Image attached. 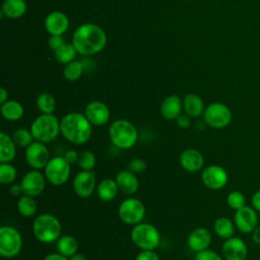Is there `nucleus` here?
I'll return each mask as SVG.
<instances>
[{
  "instance_id": "f257e3e1",
  "label": "nucleus",
  "mask_w": 260,
  "mask_h": 260,
  "mask_svg": "<svg viewBox=\"0 0 260 260\" xmlns=\"http://www.w3.org/2000/svg\"><path fill=\"white\" fill-rule=\"evenodd\" d=\"M71 43L78 54L90 56L105 48L107 35L102 27L94 23H83L74 30Z\"/></svg>"
},
{
  "instance_id": "f03ea898",
  "label": "nucleus",
  "mask_w": 260,
  "mask_h": 260,
  "mask_svg": "<svg viewBox=\"0 0 260 260\" xmlns=\"http://www.w3.org/2000/svg\"><path fill=\"white\" fill-rule=\"evenodd\" d=\"M60 133L72 144H84L91 136V123L84 114L68 113L60 120Z\"/></svg>"
},
{
  "instance_id": "7ed1b4c3",
  "label": "nucleus",
  "mask_w": 260,
  "mask_h": 260,
  "mask_svg": "<svg viewBox=\"0 0 260 260\" xmlns=\"http://www.w3.org/2000/svg\"><path fill=\"white\" fill-rule=\"evenodd\" d=\"M109 137L113 145L119 149L132 148L138 139V132L133 123L125 119H117L109 127Z\"/></svg>"
},
{
  "instance_id": "20e7f679",
  "label": "nucleus",
  "mask_w": 260,
  "mask_h": 260,
  "mask_svg": "<svg viewBox=\"0 0 260 260\" xmlns=\"http://www.w3.org/2000/svg\"><path fill=\"white\" fill-rule=\"evenodd\" d=\"M62 226L59 219L51 213H41L32 222V233L44 244L56 242L61 236Z\"/></svg>"
},
{
  "instance_id": "39448f33",
  "label": "nucleus",
  "mask_w": 260,
  "mask_h": 260,
  "mask_svg": "<svg viewBox=\"0 0 260 260\" xmlns=\"http://www.w3.org/2000/svg\"><path fill=\"white\" fill-rule=\"evenodd\" d=\"M29 129L35 140L48 143L60 134V121L53 114H41L32 121Z\"/></svg>"
},
{
  "instance_id": "423d86ee",
  "label": "nucleus",
  "mask_w": 260,
  "mask_h": 260,
  "mask_svg": "<svg viewBox=\"0 0 260 260\" xmlns=\"http://www.w3.org/2000/svg\"><path fill=\"white\" fill-rule=\"evenodd\" d=\"M130 237L133 244L140 250H154L160 243L158 230L148 222H139L133 225Z\"/></svg>"
},
{
  "instance_id": "0eeeda50",
  "label": "nucleus",
  "mask_w": 260,
  "mask_h": 260,
  "mask_svg": "<svg viewBox=\"0 0 260 260\" xmlns=\"http://www.w3.org/2000/svg\"><path fill=\"white\" fill-rule=\"evenodd\" d=\"M22 248V237L19 231L8 224L0 228V255L4 258L17 256Z\"/></svg>"
},
{
  "instance_id": "6e6552de",
  "label": "nucleus",
  "mask_w": 260,
  "mask_h": 260,
  "mask_svg": "<svg viewBox=\"0 0 260 260\" xmlns=\"http://www.w3.org/2000/svg\"><path fill=\"white\" fill-rule=\"evenodd\" d=\"M231 109L223 103L214 102L209 104L203 113V119L207 126L214 129H222L232 122Z\"/></svg>"
},
{
  "instance_id": "1a4fd4ad",
  "label": "nucleus",
  "mask_w": 260,
  "mask_h": 260,
  "mask_svg": "<svg viewBox=\"0 0 260 260\" xmlns=\"http://www.w3.org/2000/svg\"><path fill=\"white\" fill-rule=\"evenodd\" d=\"M70 166L71 165L64 158V156L51 157L44 169V175L51 185L62 186L70 177Z\"/></svg>"
},
{
  "instance_id": "9d476101",
  "label": "nucleus",
  "mask_w": 260,
  "mask_h": 260,
  "mask_svg": "<svg viewBox=\"0 0 260 260\" xmlns=\"http://www.w3.org/2000/svg\"><path fill=\"white\" fill-rule=\"evenodd\" d=\"M118 215L124 223L135 225L142 222L145 215V206L138 198L129 197L120 203Z\"/></svg>"
},
{
  "instance_id": "9b49d317",
  "label": "nucleus",
  "mask_w": 260,
  "mask_h": 260,
  "mask_svg": "<svg viewBox=\"0 0 260 260\" xmlns=\"http://www.w3.org/2000/svg\"><path fill=\"white\" fill-rule=\"evenodd\" d=\"M24 157L27 165L34 170L45 169L50 160V151L46 143L35 140L27 147H25Z\"/></svg>"
},
{
  "instance_id": "f8f14e48",
  "label": "nucleus",
  "mask_w": 260,
  "mask_h": 260,
  "mask_svg": "<svg viewBox=\"0 0 260 260\" xmlns=\"http://www.w3.org/2000/svg\"><path fill=\"white\" fill-rule=\"evenodd\" d=\"M201 180L208 189L219 190L226 185L229 175L222 167L218 165H210L203 169L201 173Z\"/></svg>"
},
{
  "instance_id": "ddd939ff",
  "label": "nucleus",
  "mask_w": 260,
  "mask_h": 260,
  "mask_svg": "<svg viewBox=\"0 0 260 260\" xmlns=\"http://www.w3.org/2000/svg\"><path fill=\"white\" fill-rule=\"evenodd\" d=\"M234 222L236 229L243 234H252L258 225L257 211L252 207L245 205L244 207L235 211Z\"/></svg>"
},
{
  "instance_id": "4468645a",
  "label": "nucleus",
  "mask_w": 260,
  "mask_h": 260,
  "mask_svg": "<svg viewBox=\"0 0 260 260\" xmlns=\"http://www.w3.org/2000/svg\"><path fill=\"white\" fill-rule=\"evenodd\" d=\"M46 177L40 172V170L31 169L21 179L20 185L22 192L25 195L36 197L43 193L46 187Z\"/></svg>"
},
{
  "instance_id": "2eb2a0df",
  "label": "nucleus",
  "mask_w": 260,
  "mask_h": 260,
  "mask_svg": "<svg viewBox=\"0 0 260 260\" xmlns=\"http://www.w3.org/2000/svg\"><path fill=\"white\" fill-rule=\"evenodd\" d=\"M73 190L81 198L89 197L96 188L95 175L92 171L81 170L73 179Z\"/></svg>"
},
{
  "instance_id": "dca6fc26",
  "label": "nucleus",
  "mask_w": 260,
  "mask_h": 260,
  "mask_svg": "<svg viewBox=\"0 0 260 260\" xmlns=\"http://www.w3.org/2000/svg\"><path fill=\"white\" fill-rule=\"evenodd\" d=\"M221 253L224 260H246L248 247L245 241L239 237H231L224 240Z\"/></svg>"
},
{
  "instance_id": "f3484780",
  "label": "nucleus",
  "mask_w": 260,
  "mask_h": 260,
  "mask_svg": "<svg viewBox=\"0 0 260 260\" xmlns=\"http://www.w3.org/2000/svg\"><path fill=\"white\" fill-rule=\"evenodd\" d=\"M84 115L94 126H103L110 120V110L108 106L101 101L89 102L84 110Z\"/></svg>"
},
{
  "instance_id": "a211bd4d",
  "label": "nucleus",
  "mask_w": 260,
  "mask_h": 260,
  "mask_svg": "<svg viewBox=\"0 0 260 260\" xmlns=\"http://www.w3.org/2000/svg\"><path fill=\"white\" fill-rule=\"evenodd\" d=\"M204 161L203 154L195 148H187L183 150L179 157L181 167L189 173H195L202 170Z\"/></svg>"
},
{
  "instance_id": "6ab92c4d",
  "label": "nucleus",
  "mask_w": 260,
  "mask_h": 260,
  "mask_svg": "<svg viewBox=\"0 0 260 260\" xmlns=\"http://www.w3.org/2000/svg\"><path fill=\"white\" fill-rule=\"evenodd\" d=\"M212 241L211 233L206 228L194 229L187 238V245L193 252L197 253L209 248Z\"/></svg>"
},
{
  "instance_id": "aec40b11",
  "label": "nucleus",
  "mask_w": 260,
  "mask_h": 260,
  "mask_svg": "<svg viewBox=\"0 0 260 260\" xmlns=\"http://www.w3.org/2000/svg\"><path fill=\"white\" fill-rule=\"evenodd\" d=\"M69 26L67 15L61 11L49 13L45 19V28L50 36H62Z\"/></svg>"
},
{
  "instance_id": "412c9836",
  "label": "nucleus",
  "mask_w": 260,
  "mask_h": 260,
  "mask_svg": "<svg viewBox=\"0 0 260 260\" xmlns=\"http://www.w3.org/2000/svg\"><path fill=\"white\" fill-rule=\"evenodd\" d=\"M119 191L126 195H133L139 188V181L136 174L129 170L120 171L115 178Z\"/></svg>"
},
{
  "instance_id": "4be33fe9",
  "label": "nucleus",
  "mask_w": 260,
  "mask_h": 260,
  "mask_svg": "<svg viewBox=\"0 0 260 260\" xmlns=\"http://www.w3.org/2000/svg\"><path fill=\"white\" fill-rule=\"evenodd\" d=\"M183 110V101L177 94L165 98L160 105V114L166 120H176Z\"/></svg>"
},
{
  "instance_id": "5701e85b",
  "label": "nucleus",
  "mask_w": 260,
  "mask_h": 260,
  "mask_svg": "<svg viewBox=\"0 0 260 260\" xmlns=\"http://www.w3.org/2000/svg\"><path fill=\"white\" fill-rule=\"evenodd\" d=\"M205 108L203 100L196 93H188L183 99V110L191 118L203 116Z\"/></svg>"
},
{
  "instance_id": "b1692460",
  "label": "nucleus",
  "mask_w": 260,
  "mask_h": 260,
  "mask_svg": "<svg viewBox=\"0 0 260 260\" xmlns=\"http://www.w3.org/2000/svg\"><path fill=\"white\" fill-rule=\"evenodd\" d=\"M16 155V144L5 132H0V162H11Z\"/></svg>"
},
{
  "instance_id": "393cba45",
  "label": "nucleus",
  "mask_w": 260,
  "mask_h": 260,
  "mask_svg": "<svg viewBox=\"0 0 260 260\" xmlns=\"http://www.w3.org/2000/svg\"><path fill=\"white\" fill-rule=\"evenodd\" d=\"M0 112L5 120L15 122L22 118L24 114V109L19 102L15 100H8L5 103L1 104Z\"/></svg>"
},
{
  "instance_id": "a878e982",
  "label": "nucleus",
  "mask_w": 260,
  "mask_h": 260,
  "mask_svg": "<svg viewBox=\"0 0 260 260\" xmlns=\"http://www.w3.org/2000/svg\"><path fill=\"white\" fill-rule=\"evenodd\" d=\"M119 188L116 180L111 178L103 179L96 186L98 197L105 202L112 201L118 194Z\"/></svg>"
},
{
  "instance_id": "bb28decb",
  "label": "nucleus",
  "mask_w": 260,
  "mask_h": 260,
  "mask_svg": "<svg viewBox=\"0 0 260 260\" xmlns=\"http://www.w3.org/2000/svg\"><path fill=\"white\" fill-rule=\"evenodd\" d=\"M27 6L24 0H4L1 13L8 18H19L26 12Z\"/></svg>"
},
{
  "instance_id": "cd10ccee",
  "label": "nucleus",
  "mask_w": 260,
  "mask_h": 260,
  "mask_svg": "<svg viewBox=\"0 0 260 260\" xmlns=\"http://www.w3.org/2000/svg\"><path fill=\"white\" fill-rule=\"evenodd\" d=\"M56 247H57V252L69 258L75 253H77L78 243L73 236L65 235L60 237L56 241Z\"/></svg>"
},
{
  "instance_id": "c85d7f7f",
  "label": "nucleus",
  "mask_w": 260,
  "mask_h": 260,
  "mask_svg": "<svg viewBox=\"0 0 260 260\" xmlns=\"http://www.w3.org/2000/svg\"><path fill=\"white\" fill-rule=\"evenodd\" d=\"M213 230L217 237L226 240L234 236L236 225L234 220H231L228 217H218L214 221Z\"/></svg>"
},
{
  "instance_id": "c756f323",
  "label": "nucleus",
  "mask_w": 260,
  "mask_h": 260,
  "mask_svg": "<svg viewBox=\"0 0 260 260\" xmlns=\"http://www.w3.org/2000/svg\"><path fill=\"white\" fill-rule=\"evenodd\" d=\"M16 208L21 216L31 217L36 214L38 205L32 196L22 194L16 202Z\"/></svg>"
},
{
  "instance_id": "7c9ffc66",
  "label": "nucleus",
  "mask_w": 260,
  "mask_h": 260,
  "mask_svg": "<svg viewBox=\"0 0 260 260\" xmlns=\"http://www.w3.org/2000/svg\"><path fill=\"white\" fill-rule=\"evenodd\" d=\"M77 54L76 49L72 43H65L59 49L54 51L55 59L61 64H68L71 61H74V58Z\"/></svg>"
},
{
  "instance_id": "2f4dec72",
  "label": "nucleus",
  "mask_w": 260,
  "mask_h": 260,
  "mask_svg": "<svg viewBox=\"0 0 260 260\" xmlns=\"http://www.w3.org/2000/svg\"><path fill=\"white\" fill-rule=\"evenodd\" d=\"M36 105L42 114H53L56 109V100L49 92H42L37 96Z\"/></svg>"
},
{
  "instance_id": "473e14b6",
  "label": "nucleus",
  "mask_w": 260,
  "mask_h": 260,
  "mask_svg": "<svg viewBox=\"0 0 260 260\" xmlns=\"http://www.w3.org/2000/svg\"><path fill=\"white\" fill-rule=\"evenodd\" d=\"M17 177L16 168L10 162L0 164V183L2 185H11Z\"/></svg>"
},
{
  "instance_id": "72a5a7b5",
  "label": "nucleus",
  "mask_w": 260,
  "mask_h": 260,
  "mask_svg": "<svg viewBox=\"0 0 260 260\" xmlns=\"http://www.w3.org/2000/svg\"><path fill=\"white\" fill-rule=\"evenodd\" d=\"M83 72L82 63L79 61H71L70 63L66 64L63 69V76L68 81H75L80 78Z\"/></svg>"
},
{
  "instance_id": "f704fd0d",
  "label": "nucleus",
  "mask_w": 260,
  "mask_h": 260,
  "mask_svg": "<svg viewBox=\"0 0 260 260\" xmlns=\"http://www.w3.org/2000/svg\"><path fill=\"white\" fill-rule=\"evenodd\" d=\"M12 138L15 144L20 147H27L30 143L35 141V138L30 129L28 130L24 128H19L15 130L12 134Z\"/></svg>"
},
{
  "instance_id": "c9c22d12",
  "label": "nucleus",
  "mask_w": 260,
  "mask_h": 260,
  "mask_svg": "<svg viewBox=\"0 0 260 260\" xmlns=\"http://www.w3.org/2000/svg\"><path fill=\"white\" fill-rule=\"evenodd\" d=\"M96 158L94 153L91 150H82L79 152L77 165L78 167L83 171H92V169L95 167Z\"/></svg>"
},
{
  "instance_id": "e433bc0d",
  "label": "nucleus",
  "mask_w": 260,
  "mask_h": 260,
  "mask_svg": "<svg viewBox=\"0 0 260 260\" xmlns=\"http://www.w3.org/2000/svg\"><path fill=\"white\" fill-rule=\"evenodd\" d=\"M226 203L231 209L236 211L246 205V197L241 191L234 190L228 194Z\"/></svg>"
},
{
  "instance_id": "4c0bfd02",
  "label": "nucleus",
  "mask_w": 260,
  "mask_h": 260,
  "mask_svg": "<svg viewBox=\"0 0 260 260\" xmlns=\"http://www.w3.org/2000/svg\"><path fill=\"white\" fill-rule=\"evenodd\" d=\"M146 161L140 157H134L128 164V170L134 174H141L146 170Z\"/></svg>"
},
{
  "instance_id": "58836bf2",
  "label": "nucleus",
  "mask_w": 260,
  "mask_h": 260,
  "mask_svg": "<svg viewBox=\"0 0 260 260\" xmlns=\"http://www.w3.org/2000/svg\"><path fill=\"white\" fill-rule=\"evenodd\" d=\"M194 260H223V257H221L219 254H217L215 251L206 249L200 252H197Z\"/></svg>"
},
{
  "instance_id": "ea45409f",
  "label": "nucleus",
  "mask_w": 260,
  "mask_h": 260,
  "mask_svg": "<svg viewBox=\"0 0 260 260\" xmlns=\"http://www.w3.org/2000/svg\"><path fill=\"white\" fill-rule=\"evenodd\" d=\"M135 260H159L154 250H141L135 257Z\"/></svg>"
},
{
  "instance_id": "a19ab883",
  "label": "nucleus",
  "mask_w": 260,
  "mask_h": 260,
  "mask_svg": "<svg viewBox=\"0 0 260 260\" xmlns=\"http://www.w3.org/2000/svg\"><path fill=\"white\" fill-rule=\"evenodd\" d=\"M63 44H65V41L62 36H51L48 42V45L53 52L59 49Z\"/></svg>"
},
{
  "instance_id": "79ce46f5",
  "label": "nucleus",
  "mask_w": 260,
  "mask_h": 260,
  "mask_svg": "<svg viewBox=\"0 0 260 260\" xmlns=\"http://www.w3.org/2000/svg\"><path fill=\"white\" fill-rule=\"evenodd\" d=\"M176 122H177V125L180 127V128H183V129H187L191 126V117H189L187 114L185 115H180L177 119H176Z\"/></svg>"
},
{
  "instance_id": "37998d69",
  "label": "nucleus",
  "mask_w": 260,
  "mask_h": 260,
  "mask_svg": "<svg viewBox=\"0 0 260 260\" xmlns=\"http://www.w3.org/2000/svg\"><path fill=\"white\" fill-rule=\"evenodd\" d=\"M78 155H79V153L77 152V151H75V150H73V149H69V150H67L65 153H64V158L70 164V165H72V164H75V162H77V160H78Z\"/></svg>"
},
{
  "instance_id": "c03bdc74",
  "label": "nucleus",
  "mask_w": 260,
  "mask_h": 260,
  "mask_svg": "<svg viewBox=\"0 0 260 260\" xmlns=\"http://www.w3.org/2000/svg\"><path fill=\"white\" fill-rule=\"evenodd\" d=\"M251 203H252V207L256 210L260 212V189L257 190L251 198Z\"/></svg>"
},
{
  "instance_id": "a18cd8bd",
  "label": "nucleus",
  "mask_w": 260,
  "mask_h": 260,
  "mask_svg": "<svg viewBox=\"0 0 260 260\" xmlns=\"http://www.w3.org/2000/svg\"><path fill=\"white\" fill-rule=\"evenodd\" d=\"M9 192H10V194H11L12 196H14V197H18V196H20L21 194H23V192H22V187H21L20 183H19V184H15V183L11 184V185H10V188H9Z\"/></svg>"
},
{
  "instance_id": "49530a36",
  "label": "nucleus",
  "mask_w": 260,
  "mask_h": 260,
  "mask_svg": "<svg viewBox=\"0 0 260 260\" xmlns=\"http://www.w3.org/2000/svg\"><path fill=\"white\" fill-rule=\"evenodd\" d=\"M44 260H69V258L60 254L59 252H54V253H50V254L46 255Z\"/></svg>"
},
{
  "instance_id": "de8ad7c7",
  "label": "nucleus",
  "mask_w": 260,
  "mask_h": 260,
  "mask_svg": "<svg viewBox=\"0 0 260 260\" xmlns=\"http://www.w3.org/2000/svg\"><path fill=\"white\" fill-rule=\"evenodd\" d=\"M252 239L254 243L260 245V224H258L256 229L252 232Z\"/></svg>"
},
{
  "instance_id": "09e8293b",
  "label": "nucleus",
  "mask_w": 260,
  "mask_h": 260,
  "mask_svg": "<svg viewBox=\"0 0 260 260\" xmlns=\"http://www.w3.org/2000/svg\"><path fill=\"white\" fill-rule=\"evenodd\" d=\"M6 101H8V91L4 87H1L0 88V104L5 103Z\"/></svg>"
},
{
  "instance_id": "8fccbe9b",
  "label": "nucleus",
  "mask_w": 260,
  "mask_h": 260,
  "mask_svg": "<svg viewBox=\"0 0 260 260\" xmlns=\"http://www.w3.org/2000/svg\"><path fill=\"white\" fill-rule=\"evenodd\" d=\"M69 260H87L86 257L81 253H75L71 257H69Z\"/></svg>"
}]
</instances>
